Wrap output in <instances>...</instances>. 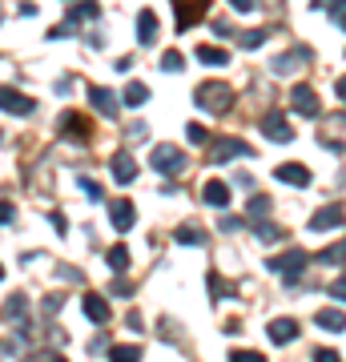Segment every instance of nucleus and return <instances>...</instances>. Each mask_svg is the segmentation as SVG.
Segmentation results:
<instances>
[{
  "label": "nucleus",
  "mask_w": 346,
  "mask_h": 362,
  "mask_svg": "<svg viewBox=\"0 0 346 362\" xmlns=\"http://www.w3.org/2000/svg\"><path fill=\"white\" fill-rule=\"evenodd\" d=\"M274 177L286 181V185H310V169L302 161H282V165L274 169Z\"/></svg>",
  "instance_id": "obj_11"
},
{
  "label": "nucleus",
  "mask_w": 346,
  "mask_h": 362,
  "mask_svg": "<svg viewBox=\"0 0 346 362\" xmlns=\"http://www.w3.org/2000/svg\"><path fill=\"white\" fill-rule=\"evenodd\" d=\"M97 16H101V8H97L93 0H85V4H77V8H69V16H64V25H69V28H77L81 21H97Z\"/></svg>",
  "instance_id": "obj_20"
},
{
  "label": "nucleus",
  "mask_w": 346,
  "mask_h": 362,
  "mask_svg": "<svg viewBox=\"0 0 346 362\" xmlns=\"http://www.w3.org/2000/svg\"><path fill=\"white\" fill-rule=\"evenodd\" d=\"M218 230H226V233H233V230H242V218H233V214H226V218L218 221Z\"/></svg>",
  "instance_id": "obj_38"
},
{
  "label": "nucleus",
  "mask_w": 346,
  "mask_h": 362,
  "mask_svg": "<svg viewBox=\"0 0 346 362\" xmlns=\"http://www.w3.org/2000/svg\"><path fill=\"white\" fill-rule=\"evenodd\" d=\"M334 89H338V97L346 101V77H338V85H334Z\"/></svg>",
  "instance_id": "obj_48"
},
{
  "label": "nucleus",
  "mask_w": 346,
  "mask_h": 362,
  "mask_svg": "<svg viewBox=\"0 0 346 362\" xmlns=\"http://www.w3.org/2000/svg\"><path fill=\"white\" fill-rule=\"evenodd\" d=\"M173 238H178L181 246H202V242H205V233L197 230V226H181V230L173 233Z\"/></svg>",
  "instance_id": "obj_28"
},
{
  "label": "nucleus",
  "mask_w": 346,
  "mask_h": 362,
  "mask_svg": "<svg viewBox=\"0 0 346 362\" xmlns=\"http://www.w3.org/2000/svg\"><path fill=\"white\" fill-rule=\"evenodd\" d=\"M149 161H154V169L157 173H161V177H178L181 169H185V153H181L178 145H154V157H149Z\"/></svg>",
  "instance_id": "obj_2"
},
{
  "label": "nucleus",
  "mask_w": 346,
  "mask_h": 362,
  "mask_svg": "<svg viewBox=\"0 0 346 362\" xmlns=\"http://www.w3.org/2000/svg\"><path fill=\"white\" fill-rule=\"evenodd\" d=\"M298 61H306V49H298V52H282V57L274 61V73H278V77H286V73H294Z\"/></svg>",
  "instance_id": "obj_23"
},
{
  "label": "nucleus",
  "mask_w": 346,
  "mask_h": 362,
  "mask_svg": "<svg viewBox=\"0 0 346 362\" xmlns=\"http://www.w3.org/2000/svg\"><path fill=\"white\" fill-rule=\"evenodd\" d=\"M133 177H137V161H133V153H129V149L113 153V181L117 185H129Z\"/></svg>",
  "instance_id": "obj_12"
},
{
  "label": "nucleus",
  "mask_w": 346,
  "mask_h": 362,
  "mask_svg": "<svg viewBox=\"0 0 346 362\" xmlns=\"http://www.w3.org/2000/svg\"><path fill=\"white\" fill-rule=\"evenodd\" d=\"M185 137H190V145H205V141H209V129H205V125H197V121H193L190 129H185Z\"/></svg>",
  "instance_id": "obj_33"
},
{
  "label": "nucleus",
  "mask_w": 346,
  "mask_h": 362,
  "mask_svg": "<svg viewBox=\"0 0 346 362\" xmlns=\"http://www.w3.org/2000/svg\"><path fill=\"white\" fill-rule=\"evenodd\" d=\"M13 354V342H0V358H8Z\"/></svg>",
  "instance_id": "obj_47"
},
{
  "label": "nucleus",
  "mask_w": 346,
  "mask_h": 362,
  "mask_svg": "<svg viewBox=\"0 0 346 362\" xmlns=\"http://www.w3.org/2000/svg\"><path fill=\"white\" fill-rule=\"evenodd\" d=\"M202 197H205L214 209H226V206H230V185H226V181H205V185H202Z\"/></svg>",
  "instance_id": "obj_15"
},
{
  "label": "nucleus",
  "mask_w": 346,
  "mask_h": 362,
  "mask_svg": "<svg viewBox=\"0 0 346 362\" xmlns=\"http://www.w3.org/2000/svg\"><path fill=\"white\" fill-rule=\"evenodd\" d=\"M318 262H346V242H334L318 254Z\"/></svg>",
  "instance_id": "obj_31"
},
{
  "label": "nucleus",
  "mask_w": 346,
  "mask_h": 362,
  "mask_svg": "<svg viewBox=\"0 0 346 362\" xmlns=\"http://www.w3.org/2000/svg\"><path fill=\"white\" fill-rule=\"evenodd\" d=\"M230 362H266V358H262V354H254V350H233Z\"/></svg>",
  "instance_id": "obj_37"
},
{
  "label": "nucleus",
  "mask_w": 346,
  "mask_h": 362,
  "mask_svg": "<svg viewBox=\"0 0 346 362\" xmlns=\"http://www.w3.org/2000/svg\"><path fill=\"white\" fill-rule=\"evenodd\" d=\"M113 294L129 298V294H133V286H129V282H121V278H117V282H113Z\"/></svg>",
  "instance_id": "obj_45"
},
{
  "label": "nucleus",
  "mask_w": 346,
  "mask_h": 362,
  "mask_svg": "<svg viewBox=\"0 0 346 362\" xmlns=\"http://www.w3.org/2000/svg\"><path fill=\"white\" fill-rule=\"evenodd\" d=\"M125 326H129V330H142V314L133 310V314H129V318H125Z\"/></svg>",
  "instance_id": "obj_46"
},
{
  "label": "nucleus",
  "mask_w": 346,
  "mask_h": 362,
  "mask_svg": "<svg viewBox=\"0 0 346 362\" xmlns=\"http://www.w3.org/2000/svg\"><path fill=\"white\" fill-rule=\"evenodd\" d=\"M226 294V282H221L218 274H209V298H221Z\"/></svg>",
  "instance_id": "obj_40"
},
{
  "label": "nucleus",
  "mask_w": 346,
  "mask_h": 362,
  "mask_svg": "<svg viewBox=\"0 0 346 362\" xmlns=\"http://www.w3.org/2000/svg\"><path fill=\"white\" fill-rule=\"evenodd\" d=\"M266 334H270V342L286 346V342H294V338H298V322H294V318H274V322L266 326Z\"/></svg>",
  "instance_id": "obj_13"
},
{
  "label": "nucleus",
  "mask_w": 346,
  "mask_h": 362,
  "mask_svg": "<svg viewBox=\"0 0 346 362\" xmlns=\"http://www.w3.org/2000/svg\"><path fill=\"white\" fill-rule=\"evenodd\" d=\"M306 262H310V254H306V250H298V246H294V250H286V254H278V258H270L266 266H270L274 274H282L286 282H294L298 274L306 270Z\"/></svg>",
  "instance_id": "obj_3"
},
{
  "label": "nucleus",
  "mask_w": 346,
  "mask_h": 362,
  "mask_svg": "<svg viewBox=\"0 0 346 362\" xmlns=\"http://www.w3.org/2000/svg\"><path fill=\"white\" fill-rule=\"evenodd\" d=\"M16 218V209H13V202H0V221H13Z\"/></svg>",
  "instance_id": "obj_42"
},
{
  "label": "nucleus",
  "mask_w": 346,
  "mask_h": 362,
  "mask_svg": "<svg viewBox=\"0 0 346 362\" xmlns=\"http://www.w3.org/2000/svg\"><path fill=\"white\" fill-rule=\"evenodd\" d=\"M89 101H93V109H97L105 121H113V117H117V97H113V89H105V85H93V89H89Z\"/></svg>",
  "instance_id": "obj_10"
},
{
  "label": "nucleus",
  "mask_w": 346,
  "mask_h": 362,
  "mask_svg": "<svg viewBox=\"0 0 346 362\" xmlns=\"http://www.w3.org/2000/svg\"><path fill=\"white\" fill-rule=\"evenodd\" d=\"M342 218H346V209L338 206V202H330V206H322L314 218H310V230L314 233H326V230H334V226H342Z\"/></svg>",
  "instance_id": "obj_8"
},
{
  "label": "nucleus",
  "mask_w": 346,
  "mask_h": 362,
  "mask_svg": "<svg viewBox=\"0 0 346 362\" xmlns=\"http://www.w3.org/2000/svg\"><path fill=\"white\" fill-rule=\"evenodd\" d=\"M242 49H258V45H262V40H266V33H262V28H250V33H242Z\"/></svg>",
  "instance_id": "obj_34"
},
{
  "label": "nucleus",
  "mask_w": 346,
  "mask_h": 362,
  "mask_svg": "<svg viewBox=\"0 0 346 362\" xmlns=\"http://www.w3.org/2000/svg\"><path fill=\"white\" fill-rule=\"evenodd\" d=\"M262 129H266V137H270V141H278V145L294 137V133H290V125H286V117L278 113V109H270V113L262 117Z\"/></svg>",
  "instance_id": "obj_9"
},
{
  "label": "nucleus",
  "mask_w": 346,
  "mask_h": 362,
  "mask_svg": "<svg viewBox=\"0 0 346 362\" xmlns=\"http://www.w3.org/2000/svg\"><path fill=\"white\" fill-rule=\"evenodd\" d=\"M318 145L330 149V153H346V113L326 117V125H322V133H318Z\"/></svg>",
  "instance_id": "obj_4"
},
{
  "label": "nucleus",
  "mask_w": 346,
  "mask_h": 362,
  "mask_svg": "<svg viewBox=\"0 0 346 362\" xmlns=\"http://www.w3.org/2000/svg\"><path fill=\"white\" fill-rule=\"evenodd\" d=\"M109 221H113V230H133V221H137V209H133V202H125V197H113L109 202Z\"/></svg>",
  "instance_id": "obj_7"
},
{
  "label": "nucleus",
  "mask_w": 346,
  "mask_h": 362,
  "mask_svg": "<svg viewBox=\"0 0 346 362\" xmlns=\"http://www.w3.org/2000/svg\"><path fill=\"white\" fill-rule=\"evenodd\" d=\"M258 242H266V246H274V242H282L286 238V230L282 226H274V221H258Z\"/></svg>",
  "instance_id": "obj_24"
},
{
  "label": "nucleus",
  "mask_w": 346,
  "mask_h": 362,
  "mask_svg": "<svg viewBox=\"0 0 346 362\" xmlns=\"http://www.w3.org/2000/svg\"><path fill=\"white\" fill-rule=\"evenodd\" d=\"M330 294H334V298H342V302H346V274H342V278H338V282L330 286Z\"/></svg>",
  "instance_id": "obj_43"
},
{
  "label": "nucleus",
  "mask_w": 346,
  "mask_h": 362,
  "mask_svg": "<svg viewBox=\"0 0 346 362\" xmlns=\"http://www.w3.org/2000/svg\"><path fill=\"white\" fill-rule=\"evenodd\" d=\"M193 101L202 105L205 113H226V109L233 105V89L226 85V81H202L197 93H193Z\"/></svg>",
  "instance_id": "obj_1"
},
{
  "label": "nucleus",
  "mask_w": 346,
  "mask_h": 362,
  "mask_svg": "<svg viewBox=\"0 0 346 362\" xmlns=\"http://www.w3.org/2000/svg\"><path fill=\"white\" fill-rule=\"evenodd\" d=\"M326 13H330L334 21H338V25L346 28V0H338V4H330V8H326Z\"/></svg>",
  "instance_id": "obj_39"
},
{
  "label": "nucleus",
  "mask_w": 346,
  "mask_h": 362,
  "mask_svg": "<svg viewBox=\"0 0 346 362\" xmlns=\"http://www.w3.org/2000/svg\"><path fill=\"white\" fill-rule=\"evenodd\" d=\"M145 101H149V89H145L142 81H129V85H125V105H129V109H142Z\"/></svg>",
  "instance_id": "obj_22"
},
{
  "label": "nucleus",
  "mask_w": 346,
  "mask_h": 362,
  "mask_svg": "<svg viewBox=\"0 0 346 362\" xmlns=\"http://www.w3.org/2000/svg\"><path fill=\"white\" fill-rule=\"evenodd\" d=\"M314 362H338V354L334 350H314Z\"/></svg>",
  "instance_id": "obj_44"
},
{
  "label": "nucleus",
  "mask_w": 346,
  "mask_h": 362,
  "mask_svg": "<svg viewBox=\"0 0 346 362\" xmlns=\"http://www.w3.org/2000/svg\"><path fill=\"white\" fill-rule=\"evenodd\" d=\"M254 149L238 137H214L209 141V165H221V161H230V157H250Z\"/></svg>",
  "instance_id": "obj_5"
},
{
  "label": "nucleus",
  "mask_w": 346,
  "mask_h": 362,
  "mask_svg": "<svg viewBox=\"0 0 346 362\" xmlns=\"http://www.w3.org/2000/svg\"><path fill=\"white\" fill-rule=\"evenodd\" d=\"M270 209H274V202H270L266 194H258V197H250V218H266Z\"/></svg>",
  "instance_id": "obj_29"
},
{
  "label": "nucleus",
  "mask_w": 346,
  "mask_h": 362,
  "mask_svg": "<svg viewBox=\"0 0 346 362\" xmlns=\"http://www.w3.org/2000/svg\"><path fill=\"white\" fill-rule=\"evenodd\" d=\"M25 314H28V298L25 294H13L8 302H4V318H16V322H21Z\"/></svg>",
  "instance_id": "obj_26"
},
{
  "label": "nucleus",
  "mask_w": 346,
  "mask_h": 362,
  "mask_svg": "<svg viewBox=\"0 0 346 362\" xmlns=\"http://www.w3.org/2000/svg\"><path fill=\"white\" fill-rule=\"evenodd\" d=\"M205 16V4H178V33H185L190 25H197Z\"/></svg>",
  "instance_id": "obj_21"
},
{
  "label": "nucleus",
  "mask_w": 346,
  "mask_h": 362,
  "mask_svg": "<svg viewBox=\"0 0 346 362\" xmlns=\"http://www.w3.org/2000/svg\"><path fill=\"white\" fill-rule=\"evenodd\" d=\"M109 266H113L117 274L129 270V250L125 246H113V250H109Z\"/></svg>",
  "instance_id": "obj_30"
},
{
  "label": "nucleus",
  "mask_w": 346,
  "mask_h": 362,
  "mask_svg": "<svg viewBox=\"0 0 346 362\" xmlns=\"http://www.w3.org/2000/svg\"><path fill=\"white\" fill-rule=\"evenodd\" d=\"M0 109H4V113H16V117H28L33 109H37V101H33V97H25V93L4 89V85H0Z\"/></svg>",
  "instance_id": "obj_6"
},
{
  "label": "nucleus",
  "mask_w": 346,
  "mask_h": 362,
  "mask_svg": "<svg viewBox=\"0 0 346 362\" xmlns=\"http://www.w3.org/2000/svg\"><path fill=\"white\" fill-rule=\"evenodd\" d=\"M109 362H142V346H109Z\"/></svg>",
  "instance_id": "obj_27"
},
{
  "label": "nucleus",
  "mask_w": 346,
  "mask_h": 362,
  "mask_svg": "<svg viewBox=\"0 0 346 362\" xmlns=\"http://www.w3.org/2000/svg\"><path fill=\"white\" fill-rule=\"evenodd\" d=\"M81 306H85V318H89V322H97V326L109 322V302H105V298L85 294V302H81Z\"/></svg>",
  "instance_id": "obj_18"
},
{
  "label": "nucleus",
  "mask_w": 346,
  "mask_h": 362,
  "mask_svg": "<svg viewBox=\"0 0 346 362\" xmlns=\"http://www.w3.org/2000/svg\"><path fill=\"white\" fill-rule=\"evenodd\" d=\"M290 101H294V109L302 117H318V97H314V89H310V85H294Z\"/></svg>",
  "instance_id": "obj_14"
},
{
  "label": "nucleus",
  "mask_w": 346,
  "mask_h": 362,
  "mask_svg": "<svg viewBox=\"0 0 346 362\" xmlns=\"http://www.w3.org/2000/svg\"><path fill=\"white\" fill-rule=\"evenodd\" d=\"M161 69H166V73H181V52L178 49H166V52H161Z\"/></svg>",
  "instance_id": "obj_32"
},
{
  "label": "nucleus",
  "mask_w": 346,
  "mask_h": 362,
  "mask_svg": "<svg viewBox=\"0 0 346 362\" xmlns=\"http://www.w3.org/2000/svg\"><path fill=\"white\" fill-rule=\"evenodd\" d=\"M0 278H4V266H0Z\"/></svg>",
  "instance_id": "obj_49"
},
{
  "label": "nucleus",
  "mask_w": 346,
  "mask_h": 362,
  "mask_svg": "<svg viewBox=\"0 0 346 362\" xmlns=\"http://www.w3.org/2000/svg\"><path fill=\"white\" fill-rule=\"evenodd\" d=\"M77 185H81V189H85V194L93 197V202H101V197H105V189H101V185H97L93 177H77Z\"/></svg>",
  "instance_id": "obj_35"
},
{
  "label": "nucleus",
  "mask_w": 346,
  "mask_h": 362,
  "mask_svg": "<svg viewBox=\"0 0 346 362\" xmlns=\"http://www.w3.org/2000/svg\"><path fill=\"white\" fill-rule=\"evenodd\" d=\"M28 362H69L64 354H57V350H33V358Z\"/></svg>",
  "instance_id": "obj_36"
},
{
  "label": "nucleus",
  "mask_w": 346,
  "mask_h": 362,
  "mask_svg": "<svg viewBox=\"0 0 346 362\" xmlns=\"http://www.w3.org/2000/svg\"><path fill=\"white\" fill-rule=\"evenodd\" d=\"M318 326H322V330H330V334H342V330H346V314L334 310V306H322V310H318Z\"/></svg>",
  "instance_id": "obj_19"
},
{
  "label": "nucleus",
  "mask_w": 346,
  "mask_h": 362,
  "mask_svg": "<svg viewBox=\"0 0 346 362\" xmlns=\"http://www.w3.org/2000/svg\"><path fill=\"white\" fill-rule=\"evenodd\" d=\"M230 4H233V13H254L258 8L254 0H230Z\"/></svg>",
  "instance_id": "obj_41"
},
{
  "label": "nucleus",
  "mask_w": 346,
  "mask_h": 362,
  "mask_svg": "<svg viewBox=\"0 0 346 362\" xmlns=\"http://www.w3.org/2000/svg\"><path fill=\"white\" fill-rule=\"evenodd\" d=\"M197 61H205V65H226V61H230V52L214 49V45H197Z\"/></svg>",
  "instance_id": "obj_25"
},
{
  "label": "nucleus",
  "mask_w": 346,
  "mask_h": 362,
  "mask_svg": "<svg viewBox=\"0 0 346 362\" xmlns=\"http://www.w3.org/2000/svg\"><path fill=\"white\" fill-rule=\"evenodd\" d=\"M61 133L64 137H73V141H89V121L77 113H64L61 117Z\"/></svg>",
  "instance_id": "obj_16"
},
{
  "label": "nucleus",
  "mask_w": 346,
  "mask_h": 362,
  "mask_svg": "<svg viewBox=\"0 0 346 362\" xmlns=\"http://www.w3.org/2000/svg\"><path fill=\"white\" fill-rule=\"evenodd\" d=\"M137 40H142V45H154L157 40V13L154 8H142V13H137Z\"/></svg>",
  "instance_id": "obj_17"
}]
</instances>
